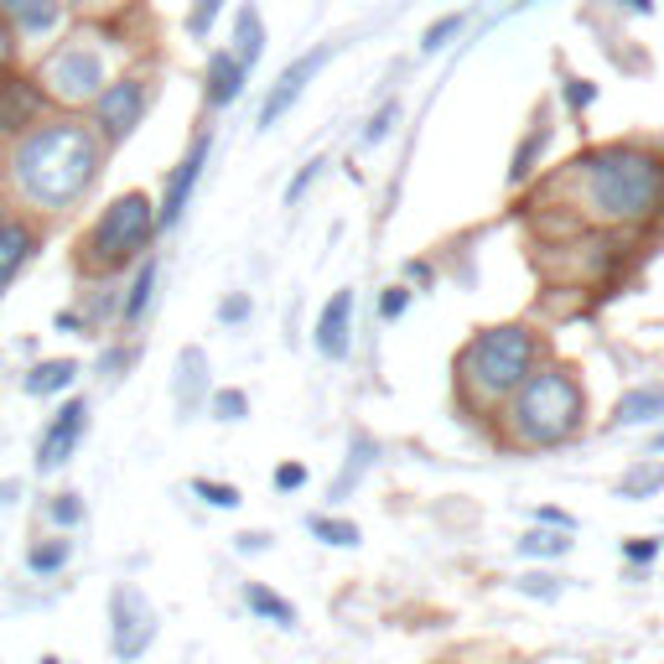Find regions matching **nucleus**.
Returning <instances> with one entry per match:
<instances>
[{
	"label": "nucleus",
	"instance_id": "1",
	"mask_svg": "<svg viewBox=\"0 0 664 664\" xmlns=\"http://www.w3.org/2000/svg\"><path fill=\"white\" fill-rule=\"evenodd\" d=\"M566 188L576 192L571 214L602 229H639L664 208V162L634 145H602L571 162Z\"/></svg>",
	"mask_w": 664,
	"mask_h": 664
},
{
	"label": "nucleus",
	"instance_id": "2",
	"mask_svg": "<svg viewBox=\"0 0 664 664\" xmlns=\"http://www.w3.org/2000/svg\"><path fill=\"white\" fill-rule=\"evenodd\" d=\"M99 177V141L84 125H48L16 151V182L48 208H68Z\"/></svg>",
	"mask_w": 664,
	"mask_h": 664
},
{
	"label": "nucleus",
	"instance_id": "3",
	"mask_svg": "<svg viewBox=\"0 0 664 664\" xmlns=\"http://www.w3.org/2000/svg\"><path fill=\"white\" fill-rule=\"evenodd\" d=\"M587 421V390L566 369H535L509 395V436L520 447H561Z\"/></svg>",
	"mask_w": 664,
	"mask_h": 664
},
{
	"label": "nucleus",
	"instance_id": "4",
	"mask_svg": "<svg viewBox=\"0 0 664 664\" xmlns=\"http://www.w3.org/2000/svg\"><path fill=\"white\" fill-rule=\"evenodd\" d=\"M535 358H540L535 332L503 322V328H483L468 337V348L457 354V374L477 405H498L535 374Z\"/></svg>",
	"mask_w": 664,
	"mask_h": 664
},
{
	"label": "nucleus",
	"instance_id": "5",
	"mask_svg": "<svg viewBox=\"0 0 664 664\" xmlns=\"http://www.w3.org/2000/svg\"><path fill=\"white\" fill-rule=\"evenodd\" d=\"M156 234V203L145 197V192H125L115 197L104 218L94 224V234H89V260L104 265V270H115L125 265L130 255H141L145 239Z\"/></svg>",
	"mask_w": 664,
	"mask_h": 664
},
{
	"label": "nucleus",
	"instance_id": "6",
	"mask_svg": "<svg viewBox=\"0 0 664 664\" xmlns=\"http://www.w3.org/2000/svg\"><path fill=\"white\" fill-rule=\"evenodd\" d=\"M156 639V608L145 602L141 587L119 582L110 592V643H115V660H141L145 649Z\"/></svg>",
	"mask_w": 664,
	"mask_h": 664
},
{
	"label": "nucleus",
	"instance_id": "7",
	"mask_svg": "<svg viewBox=\"0 0 664 664\" xmlns=\"http://www.w3.org/2000/svg\"><path fill=\"white\" fill-rule=\"evenodd\" d=\"M48 84H52V94H63V99H94L104 89V63L89 48H68L48 63Z\"/></svg>",
	"mask_w": 664,
	"mask_h": 664
},
{
	"label": "nucleus",
	"instance_id": "8",
	"mask_svg": "<svg viewBox=\"0 0 664 664\" xmlns=\"http://www.w3.org/2000/svg\"><path fill=\"white\" fill-rule=\"evenodd\" d=\"M145 84L141 78H119L110 89H99V125H104V136L110 141H125L145 115Z\"/></svg>",
	"mask_w": 664,
	"mask_h": 664
},
{
	"label": "nucleus",
	"instance_id": "9",
	"mask_svg": "<svg viewBox=\"0 0 664 664\" xmlns=\"http://www.w3.org/2000/svg\"><path fill=\"white\" fill-rule=\"evenodd\" d=\"M328 58H332V48H311V52H302V58H296L281 78H276V89H270V94H265V104H260V130H270V125H276V119H281L285 110L302 99V89H307L311 78L322 73V63H328Z\"/></svg>",
	"mask_w": 664,
	"mask_h": 664
},
{
	"label": "nucleus",
	"instance_id": "10",
	"mask_svg": "<svg viewBox=\"0 0 664 664\" xmlns=\"http://www.w3.org/2000/svg\"><path fill=\"white\" fill-rule=\"evenodd\" d=\"M208 145H214L208 136H197L192 151L177 162V171L166 177V197H162V214H156V229H177V224H182L192 188H197V177H203V166H208Z\"/></svg>",
	"mask_w": 664,
	"mask_h": 664
},
{
	"label": "nucleus",
	"instance_id": "11",
	"mask_svg": "<svg viewBox=\"0 0 664 664\" xmlns=\"http://www.w3.org/2000/svg\"><path fill=\"white\" fill-rule=\"evenodd\" d=\"M84 426H89V405L68 400L58 416H52V426L42 431V447H37V473H58V468L73 457V447H78Z\"/></svg>",
	"mask_w": 664,
	"mask_h": 664
},
{
	"label": "nucleus",
	"instance_id": "12",
	"mask_svg": "<svg viewBox=\"0 0 664 664\" xmlns=\"http://www.w3.org/2000/svg\"><path fill=\"white\" fill-rule=\"evenodd\" d=\"M311 343H317V354L332 358V363L348 358V348H354V291H332V302L322 307V317H317Z\"/></svg>",
	"mask_w": 664,
	"mask_h": 664
},
{
	"label": "nucleus",
	"instance_id": "13",
	"mask_svg": "<svg viewBox=\"0 0 664 664\" xmlns=\"http://www.w3.org/2000/svg\"><path fill=\"white\" fill-rule=\"evenodd\" d=\"M171 395H177V410H182V421L197 416V405L208 400V354L192 343L177 354V380H171Z\"/></svg>",
	"mask_w": 664,
	"mask_h": 664
},
{
	"label": "nucleus",
	"instance_id": "14",
	"mask_svg": "<svg viewBox=\"0 0 664 664\" xmlns=\"http://www.w3.org/2000/svg\"><path fill=\"white\" fill-rule=\"evenodd\" d=\"M37 115H42V94H37V84H26V78H5V84H0V136H11V130L31 125Z\"/></svg>",
	"mask_w": 664,
	"mask_h": 664
},
{
	"label": "nucleus",
	"instance_id": "15",
	"mask_svg": "<svg viewBox=\"0 0 664 664\" xmlns=\"http://www.w3.org/2000/svg\"><path fill=\"white\" fill-rule=\"evenodd\" d=\"M374 462H380V442H374L369 431H354V442H348V462H343V473H337V483H332V494H328L332 503H343V498L354 494Z\"/></svg>",
	"mask_w": 664,
	"mask_h": 664
},
{
	"label": "nucleus",
	"instance_id": "16",
	"mask_svg": "<svg viewBox=\"0 0 664 664\" xmlns=\"http://www.w3.org/2000/svg\"><path fill=\"white\" fill-rule=\"evenodd\" d=\"M244 78H250V68L239 63L234 52H214V58H208V104H214V110L234 104V99L244 94Z\"/></svg>",
	"mask_w": 664,
	"mask_h": 664
},
{
	"label": "nucleus",
	"instance_id": "17",
	"mask_svg": "<svg viewBox=\"0 0 664 664\" xmlns=\"http://www.w3.org/2000/svg\"><path fill=\"white\" fill-rule=\"evenodd\" d=\"M31 250H37V234H31L26 224H5V229H0V291L22 276V265L31 260Z\"/></svg>",
	"mask_w": 664,
	"mask_h": 664
},
{
	"label": "nucleus",
	"instance_id": "18",
	"mask_svg": "<svg viewBox=\"0 0 664 664\" xmlns=\"http://www.w3.org/2000/svg\"><path fill=\"white\" fill-rule=\"evenodd\" d=\"M260 52H265L260 11H255V5H239V16H234V58L244 63V68H255V63H260Z\"/></svg>",
	"mask_w": 664,
	"mask_h": 664
},
{
	"label": "nucleus",
	"instance_id": "19",
	"mask_svg": "<svg viewBox=\"0 0 664 664\" xmlns=\"http://www.w3.org/2000/svg\"><path fill=\"white\" fill-rule=\"evenodd\" d=\"M244 602H250V613L265 617V623H276V628H296V608H291L281 592H270L265 582H250V587H244Z\"/></svg>",
	"mask_w": 664,
	"mask_h": 664
},
{
	"label": "nucleus",
	"instance_id": "20",
	"mask_svg": "<svg viewBox=\"0 0 664 664\" xmlns=\"http://www.w3.org/2000/svg\"><path fill=\"white\" fill-rule=\"evenodd\" d=\"M546 145H550V125L546 119H535V130L524 136L520 151H514V162H509V182H514V188L535 177V166H540V156H546Z\"/></svg>",
	"mask_w": 664,
	"mask_h": 664
},
{
	"label": "nucleus",
	"instance_id": "21",
	"mask_svg": "<svg viewBox=\"0 0 664 664\" xmlns=\"http://www.w3.org/2000/svg\"><path fill=\"white\" fill-rule=\"evenodd\" d=\"M78 380V363L73 358H48V363H37L31 374L22 380L26 395H58V390H68Z\"/></svg>",
	"mask_w": 664,
	"mask_h": 664
},
{
	"label": "nucleus",
	"instance_id": "22",
	"mask_svg": "<svg viewBox=\"0 0 664 664\" xmlns=\"http://www.w3.org/2000/svg\"><path fill=\"white\" fill-rule=\"evenodd\" d=\"M0 5H5V16L22 26V31H52L58 16H63L58 0H0Z\"/></svg>",
	"mask_w": 664,
	"mask_h": 664
},
{
	"label": "nucleus",
	"instance_id": "23",
	"mask_svg": "<svg viewBox=\"0 0 664 664\" xmlns=\"http://www.w3.org/2000/svg\"><path fill=\"white\" fill-rule=\"evenodd\" d=\"M664 416V390H628L617 400V426H643V421H660Z\"/></svg>",
	"mask_w": 664,
	"mask_h": 664
},
{
	"label": "nucleus",
	"instance_id": "24",
	"mask_svg": "<svg viewBox=\"0 0 664 664\" xmlns=\"http://www.w3.org/2000/svg\"><path fill=\"white\" fill-rule=\"evenodd\" d=\"M660 488H664V462H634L628 473L617 477V494L634 498V503H639V498H654Z\"/></svg>",
	"mask_w": 664,
	"mask_h": 664
},
{
	"label": "nucleus",
	"instance_id": "25",
	"mask_svg": "<svg viewBox=\"0 0 664 664\" xmlns=\"http://www.w3.org/2000/svg\"><path fill=\"white\" fill-rule=\"evenodd\" d=\"M571 550V529H529V535H520V556H529V561H556V556H566Z\"/></svg>",
	"mask_w": 664,
	"mask_h": 664
},
{
	"label": "nucleus",
	"instance_id": "26",
	"mask_svg": "<svg viewBox=\"0 0 664 664\" xmlns=\"http://www.w3.org/2000/svg\"><path fill=\"white\" fill-rule=\"evenodd\" d=\"M307 529L322 540V546H337V550H354L358 540H363V529H358L354 520H332V514H311Z\"/></svg>",
	"mask_w": 664,
	"mask_h": 664
},
{
	"label": "nucleus",
	"instance_id": "27",
	"mask_svg": "<svg viewBox=\"0 0 664 664\" xmlns=\"http://www.w3.org/2000/svg\"><path fill=\"white\" fill-rule=\"evenodd\" d=\"M68 561H73V540H63V535H58V540H42V546L26 550V566L37 571V576H52V571H63Z\"/></svg>",
	"mask_w": 664,
	"mask_h": 664
},
{
	"label": "nucleus",
	"instance_id": "28",
	"mask_svg": "<svg viewBox=\"0 0 664 664\" xmlns=\"http://www.w3.org/2000/svg\"><path fill=\"white\" fill-rule=\"evenodd\" d=\"M151 296H156V260H145V265H141V276H136L130 296H125V322H130V328H136V322L145 317Z\"/></svg>",
	"mask_w": 664,
	"mask_h": 664
},
{
	"label": "nucleus",
	"instance_id": "29",
	"mask_svg": "<svg viewBox=\"0 0 664 664\" xmlns=\"http://www.w3.org/2000/svg\"><path fill=\"white\" fill-rule=\"evenodd\" d=\"M208 410H214V421H244L250 416V395L244 390H214Z\"/></svg>",
	"mask_w": 664,
	"mask_h": 664
},
{
	"label": "nucleus",
	"instance_id": "30",
	"mask_svg": "<svg viewBox=\"0 0 664 664\" xmlns=\"http://www.w3.org/2000/svg\"><path fill=\"white\" fill-rule=\"evenodd\" d=\"M192 494L203 503H214V509H239V498H244L234 483H214V477H192Z\"/></svg>",
	"mask_w": 664,
	"mask_h": 664
},
{
	"label": "nucleus",
	"instance_id": "31",
	"mask_svg": "<svg viewBox=\"0 0 664 664\" xmlns=\"http://www.w3.org/2000/svg\"><path fill=\"white\" fill-rule=\"evenodd\" d=\"M462 22H468L462 11H451V16H442V22H431V26H426V37H421V52H442V48L451 42V37L462 31Z\"/></svg>",
	"mask_w": 664,
	"mask_h": 664
},
{
	"label": "nucleus",
	"instance_id": "32",
	"mask_svg": "<svg viewBox=\"0 0 664 664\" xmlns=\"http://www.w3.org/2000/svg\"><path fill=\"white\" fill-rule=\"evenodd\" d=\"M48 514L58 529H78V524H84V503H78V494H52Z\"/></svg>",
	"mask_w": 664,
	"mask_h": 664
},
{
	"label": "nucleus",
	"instance_id": "33",
	"mask_svg": "<svg viewBox=\"0 0 664 664\" xmlns=\"http://www.w3.org/2000/svg\"><path fill=\"white\" fill-rule=\"evenodd\" d=\"M250 311H255V302H250L244 291H234V296L218 302V322H224V328H239V322H250Z\"/></svg>",
	"mask_w": 664,
	"mask_h": 664
},
{
	"label": "nucleus",
	"instance_id": "34",
	"mask_svg": "<svg viewBox=\"0 0 664 664\" xmlns=\"http://www.w3.org/2000/svg\"><path fill=\"white\" fill-rule=\"evenodd\" d=\"M395 119H400V104L390 99V104H384L380 115H374V119H369V125H363V145H380L384 136H390V125H395Z\"/></svg>",
	"mask_w": 664,
	"mask_h": 664
},
{
	"label": "nucleus",
	"instance_id": "35",
	"mask_svg": "<svg viewBox=\"0 0 664 664\" xmlns=\"http://www.w3.org/2000/svg\"><path fill=\"white\" fill-rule=\"evenodd\" d=\"M322 166H328V162H322V156L302 166V171H296V182L285 188V203H302V197H307V188H311V182H317V177H322Z\"/></svg>",
	"mask_w": 664,
	"mask_h": 664
},
{
	"label": "nucleus",
	"instance_id": "36",
	"mask_svg": "<svg viewBox=\"0 0 664 664\" xmlns=\"http://www.w3.org/2000/svg\"><path fill=\"white\" fill-rule=\"evenodd\" d=\"M410 296H416L410 285H390V291H384V296H380L384 322H395V317H405V307H410Z\"/></svg>",
	"mask_w": 664,
	"mask_h": 664
},
{
	"label": "nucleus",
	"instance_id": "37",
	"mask_svg": "<svg viewBox=\"0 0 664 664\" xmlns=\"http://www.w3.org/2000/svg\"><path fill=\"white\" fill-rule=\"evenodd\" d=\"M520 592L524 597H546L550 602V597L561 592V576H546V571H540V576H520Z\"/></svg>",
	"mask_w": 664,
	"mask_h": 664
},
{
	"label": "nucleus",
	"instance_id": "38",
	"mask_svg": "<svg viewBox=\"0 0 664 664\" xmlns=\"http://www.w3.org/2000/svg\"><path fill=\"white\" fill-rule=\"evenodd\" d=\"M302 483H307V468H302V462H281V468H276V488H281V494H296Z\"/></svg>",
	"mask_w": 664,
	"mask_h": 664
},
{
	"label": "nucleus",
	"instance_id": "39",
	"mask_svg": "<svg viewBox=\"0 0 664 664\" xmlns=\"http://www.w3.org/2000/svg\"><path fill=\"white\" fill-rule=\"evenodd\" d=\"M623 556H628V561H634V566H649V561H654V556H660V540H623Z\"/></svg>",
	"mask_w": 664,
	"mask_h": 664
},
{
	"label": "nucleus",
	"instance_id": "40",
	"mask_svg": "<svg viewBox=\"0 0 664 664\" xmlns=\"http://www.w3.org/2000/svg\"><path fill=\"white\" fill-rule=\"evenodd\" d=\"M592 99H597V89L587 84V78H571V84H566V104H571V110H587Z\"/></svg>",
	"mask_w": 664,
	"mask_h": 664
},
{
	"label": "nucleus",
	"instance_id": "41",
	"mask_svg": "<svg viewBox=\"0 0 664 664\" xmlns=\"http://www.w3.org/2000/svg\"><path fill=\"white\" fill-rule=\"evenodd\" d=\"M405 281L410 285H436V270L426 260H405Z\"/></svg>",
	"mask_w": 664,
	"mask_h": 664
},
{
	"label": "nucleus",
	"instance_id": "42",
	"mask_svg": "<svg viewBox=\"0 0 664 664\" xmlns=\"http://www.w3.org/2000/svg\"><path fill=\"white\" fill-rule=\"evenodd\" d=\"M234 546L244 550V556H255V550H265V546H270V535H260V529H244V535H239Z\"/></svg>",
	"mask_w": 664,
	"mask_h": 664
},
{
	"label": "nucleus",
	"instance_id": "43",
	"mask_svg": "<svg viewBox=\"0 0 664 664\" xmlns=\"http://www.w3.org/2000/svg\"><path fill=\"white\" fill-rule=\"evenodd\" d=\"M535 524H550V529H571V514H561V509H535Z\"/></svg>",
	"mask_w": 664,
	"mask_h": 664
},
{
	"label": "nucleus",
	"instance_id": "44",
	"mask_svg": "<svg viewBox=\"0 0 664 664\" xmlns=\"http://www.w3.org/2000/svg\"><path fill=\"white\" fill-rule=\"evenodd\" d=\"M16 494H22V483H16V477H5V483H0V503H16Z\"/></svg>",
	"mask_w": 664,
	"mask_h": 664
},
{
	"label": "nucleus",
	"instance_id": "45",
	"mask_svg": "<svg viewBox=\"0 0 664 664\" xmlns=\"http://www.w3.org/2000/svg\"><path fill=\"white\" fill-rule=\"evenodd\" d=\"M5 58H11V26L0 22V63H5Z\"/></svg>",
	"mask_w": 664,
	"mask_h": 664
},
{
	"label": "nucleus",
	"instance_id": "46",
	"mask_svg": "<svg viewBox=\"0 0 664 664\" xmlns=\"http://www.w3.org/2000/svg\"><path fill=\"white\" fill-rule=\"evenodd\" d=\"M649 451H664V431H660V436H654V442H649Z\"/></svg>",
	"mask_w": 664,
	"mask_h": 664
},
{
	"label": "nucleus",
	"instance_id": "47",
	"mask_svg": "<svg viewBox=\"0 0 664 664\" xmlns=\"http://www.w3.org/2000/svg\"><path fill=\"white\" fill-rule=\"evenodd\" d=\"M628 5H634V11H649V5H654V0H628Z\"/></svg>",
	"mask_w": 664,
	"mask_h": 664
},
{
	"label": "nucleus",
	"instance_id": "48",
	"mask_svg": "<svg viewBox=\"0 0 664 664\" xmlns=\"http://www.w3.org/2000/svg\"><path fill=\"white\" fill-rule=\"evenodd\" d=\"M42 664H58V660H42Z\"/></svg>",
	"mask_w": 664,
	"mask_h": 664
}]
</instances>
